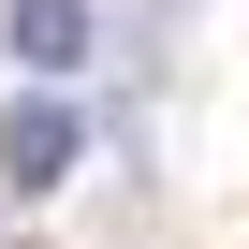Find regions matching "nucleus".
<instances>
[{
	"label": "nucleus",
	"instance_id": "obj_1",
	"mask_svg": "<svg viewBox=\"0 0 249 249\" xmlns=\"http://www.w3.org/2000/svg\"><path fill=\"white\" fill-rule=\"evenodd\" d=\"M73 161H88V117H73L59 88H30L15 117H0V191H59Z\"/></svg>",
	"mask_w": 249,
	"mask_h": 249
},
{
	"label": "nucleus",
	"instance_id": "obj_2",
	"mask_svg": "<svg viewBox=\"0 0 249 249\" xmlns=\"http://www.w3.org/2000/svg\"><path fill=\"white\" fill-rule=\"evenodd\" d=\"M0 44L30 59V88H59V73L88 59V0H0Z\"/></svg>",
	"mask_w": 249,
	"mask_h": 249
}]
</instances>
